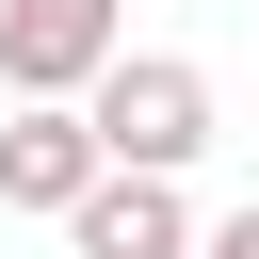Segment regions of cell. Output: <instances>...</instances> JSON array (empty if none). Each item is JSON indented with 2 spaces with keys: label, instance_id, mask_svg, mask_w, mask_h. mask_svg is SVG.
<instances>
[{
  "label": "cell",
  "instance_id": "5",
  "mask_svg": "<svg viewBox=\"0 0 259 259\" xmlns=\"http://www.w3.org/2000/svg\"><path fill=\"white\" fill-rule=\"evenodd\" d=\"M194 259H259V194H243V210H210V227H194Z\"/></svg>",
  "mask_w": 259,
  "mask_h": 259
},
{
  "label": "cell",
  "instance_id": "1",
  "mask_svg": "<svg viewBox=\"0 0 259 259\" xmlns=\"http://www.w3.org/2000/svg\"><path fill=\"white\" fill-rule=\"evenodd\" d=\"M81 146H97V178H194V146H210V65H194V49H113V65L81 81Z\"/></svg>",
  "mask_w": 259,
  "mask_h": 259
},
{
  "label": "cell",
  "instance_id": "4",
  "mask_svg": "<svg viewBox=\"0 0 259 259\" xmlns=\"http://www.w3.org/2000/svg\"><path fill=\"white\" fill-rule=\"evenodd\" d=\"M97 194V146H81V113H0V210H81Z\"/></svg>",
  "mask_w": 259,
  "mask_h": 259
},
{
  "label": "cell",
  "instance_id": "2",
  "mask_svg": "<svg viewBox=\"0 0 259 259\" xmlns=\"http://www.w3.org/2000/svg\"><path fill=\"white\" fill-rule=\"evenodd\" d=\"M130 49V0H0V97L16 113H81V81Z\"/></svg>",
  "mask_w": 259,
  "mask_h": 259
},
{
  "label": "cell",
  "instance_id": "3",
  "mask_svg": "<svg viewBox=\"0 0 259 259\" xmlns=\"http://www.w3.org/2000/svg\"><path fill=\"white\" fill-rule=\"evenodd\" d=\"M65 243H81V259H194V194H178V178H97V194L65 210Z\"/></svg>",
  "mask_w": 259,
  "mask_h": 259
}]
</instances>
